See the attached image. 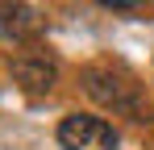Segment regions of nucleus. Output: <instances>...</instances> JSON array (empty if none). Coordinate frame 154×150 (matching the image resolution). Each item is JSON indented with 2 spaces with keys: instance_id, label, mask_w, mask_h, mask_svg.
<instances>
[{
  "instance_id": "nucleus-4",
  "label": "nucleus",
  "mask_w": 154,
  "mask_h": 150,
  "mask_svg": "<svg viewBox=\"0 0 154 150\" xmlns=\"http://www.w3.org/2000/svg\"><path fill=\"white\" fill-rule=\"evenodd\" d=\"M42 33V17L33 4H0V38L4 42H33Z\"/></svg>"
},
{
  "instance_id": "nucleus-3",
  "label": "nucleus",
  "mask_w": 154,
  "mask_h": 150,
  "mask_svg": "<svg viewBox=\"0 0 154 150\" xmlns=\"http://www.w3.org/2000/svg\"><path fill=\"white\" fill-rule=\"evenodd\" d=\"M8 71L25 92H50L58 79V71L46 54H17V58H8Z\"/></svg>"
},
{
  "instance_id": "nucleus-2",
  "label": "nucleus",
  "mask_w": 154,
  "mask_h": 150,
  "mask_svg": "<svg viewBox=\"0 0 154 150\" xmlns=\"http://www.w3.org/2000/svg\"><path fill=\"white\" fill-rule=\"evenodd\" d=\"M58 146L63 150H117V129L92 113H71L58 125Z\"/></svg>"
},
{
  "instance_id": "nucleus-1",
  "label": "nucleus",
  "mask_w": 154,
  "mask_h": 150,
  "mask_svg": "<svg viewBox=\"0 0 154 150\" xmlns=\"http://www.w3.org/2000/svg\"><path fill=\"white\" fill-rule=\"evenodd\" d=\"M83 92L96 100V104L112 108V113H125V117H137V113H142V92H137V83H133L125 71L108 67V63L83 71Z\"/></svg>"
}]
</instances>
